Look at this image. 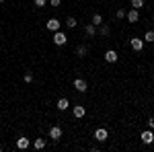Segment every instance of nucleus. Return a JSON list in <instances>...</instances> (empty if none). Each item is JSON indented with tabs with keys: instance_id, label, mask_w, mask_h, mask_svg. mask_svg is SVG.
Segmentation results:
<instances>
[{
	"instance_id": "18",
	"label": "nucleus",
	"mask_w": 154,
	"mask_h": 152,
	"mask_svg": "<svg viewBox=\"0 0 154 152\" xmlns=\"http://www.w3.org/2000/svg\"><path fill=\"white\" fill-rule=\"evenodd\" d=\"M76 25H78V21H76L74 17H68V19H66V27H68V29H74Z\"/></svg>"
},
{
	"instance_id": "13",
	"label": "nucleus",
	"mask_w": 154,
	"mask_h": 152,
	"mask_svg": "<svg viewBox=\"0 0 154 152\" xmlns=\"http://www.w3.org/2000/svg\"><path fill=\"white\" fill-rule=\"evenodd\" d=\"M45 144H48V142H45V138H35L33 148H35V150H43V148H45Z\"/></svg>"
},
{
	"instance_id": "24",
	"label": "nucleus",
	"mask_w": 154,
	"mask_h": 152,
	"mask_svg": "<svg viewBox=\"0 0 154 152\" xmlns=\"http://www.w3.org/2000/svg\"><path fill=\"white\" fill-rule=\"evenodd\" d=\"M148 128L154 129V117H150V119H148Z\"/></svg>"
},
{
	"instance_id": "16",
	"label": "nucleus",
	"mask_w": 154,
	"mask_h": 152,
	"mask_svg": "<svg viewBox=\"0 0 154 152\" xmlns=\"http://www.w3.org/2000/svg\"><path fill=\"white\" fill-rule=\"evenodd\" d=\"M144 41H148V43H152V41H154V31H152V29H148V31L144 33Z\"/></svg>"
},
{
	"instance_id": "21",
	"label": "nucleus",
	"mask_w": 154,
	"mask_h": 152,
	"mask_svg": "<svg viewBox=\"0 0 154 152\" xmlns=\"http://www.w3.org/2000/svg\"><path fill=\"white\" fill-rule=\"evenodd\" d=\"M45 4H48V0H35V6H37V8H43Z\"/></svg>"
},
{
	"instance_id": "1",
	"label": "nucleus",
	"mask_w": 154,
	"mask_h": 152,
	"mask_svg": "<svg viewBox=\"0 0 154 152\" xmlns=\"http://www.w3.org/2000/svg\"><path fill=\"white\" fill-rule=\"evenodd\" d=\"M62 136H64V132H62L60 126H54V128L49 129V138H51L54 142H60V140H62Z\"/></svg>"
},
{
	"instance_id": "12",
	"label": "nucleus",
	"mask_w": 154,
	"mask_h": 152,
	"mask_svg": "<svg viewBox=\"0 0 154 152\" xmlns=\"http://www.w3.org/2000/svg\"><path fill=\"white\" fill-rule=\"evenodd\" d=\"M56 107H58L60 111H66V109H68V107H70V101H68V99H66V97H62V99H60L58 103H56Z\"/></svg>"
},
{
	"instance_id": "2",
	"label": "nucleus",
	"mask_w": 154,
	"mask_h": 152,
	"mask_svg": "<svg viewBox=\"0 0 154 152\" xmlns=\"http://www.w3.org/2000/svg\"><path fill=\"white\" fill-rule=\"evenodd\" d=\"M131 49L134 51H142L144 49V39H140V37H131Z\"/></svg>"
},
{
	"instance_id": "20",
	"label": "nucleus",
	"mask_w": 154,
	"mask_h": 152,
	"mask_svg": "<svg viewBox=\"0 0 154 152\" xmlns=\"http://www.w3.org/2000/svg\"><path fill=\"white\" fill-rule=\"evenodd\" d=\"M144 6V0H131V8H136V11H140Z\"/></svg>"
},
{
	"instance_id": "25",
	"label": "nucleus",
	"mask_w": 154,
	"mask_h": 152,
	"mask_svg": "<svg viewBox=\"0 0 154 152\" xmlns=\"http://www.w3.org/2000/svg\"><path fill=\"white\" fill-rule=\"evenodd\" d=\"M60 2H62V0H49V4H51V6H60Z\"/></svg>"
},
{
	"instance_id": "26",
	"label": "nucleus",
	"mask_w": 154,
	"mask_h": 152,
	"mask_svg": "<svg viewBox=\"0 0 154 152\" xmlns=\"http://www.w3.org/2000/svg\"><path fill=\"white\" fill-rule=\"evenodd\" d=\"M0 2H4V0H0Z\"/></svg>"
},
{
	"instance_id": "22",
	"label": "nucleus",
	"mask_w": 154,
	"mask_h": 152,
	"mask_svg": "<svg viewBox=\"0 0 154 152\" xmlns=\"http://www.w3.org/2000/svg\"><path fill=\"white\" fill-rule=\"evenodd\" d=\"M115 17H117V19H123V17H125V11H123V8H119V11L115 12Z\"/></svg>"
},
{
	"instance_id": "5",
	"label": "nucleus",
	"mask_w": 154,
	"mask_h": 152,
	"mask_svg": "<svg viewBox=\"0 0 154 152\" xmlns=\"http://www.w3.org/2000/svg\"><path fill=\"white\" fill-rule=\"evenodd\" d=\"M74 88H76L78 93H86L88 84H86V80H82V78H76V80H74Z\"/></svg>"
},
{
	"instance_id": "9",
	"label": "nucleus",
	"mask_w": 154,
	"mask_h": 152,
	"mask_svg": "<svg viewBox=\"0 0 154 152\" xmlns=\"http://www.w3.org/2000/svg\"><path fill=\"white\" fill-rule=\"evenodd\" d=\"M72 113H74V117H76V119H80V117H84V115H86V109H84L82 105H74Z\"/></svg>"
},
{
	"instance_id": "6",
	"label": "nucleus",
	"mask_w": 154,
	"mask_h": 152,
	"mask_svg": "<svg viewBox=\"0 0 154 152\" xmlns=\"http://www.w3.org/2000/svg\"><path fill=\"white\" fill-rule=\"evenodd\" d=\"M29 146H31V140H29V138H25V136H21V138L17 140V148H19V150H27Z\"/></svg>"
},
{
	"instance_id": "17",
	"label": "nucleus",
	"mask_w": 154,
	"mask_h": 152,
	"mask_svg": "<svg viewBox=\"0 0 154 152\" xmlns=\"http://www.w3.org/2000/svg\"><path fill=\"white\" fill-rule=\"evenodd\" d=\"M91 23L95 25V27H99V25H103V17H101V14L97 12V14H93V21H91Z\"/></svg>"
},
{
	"instance_id": "7",
	"label": "nucleus",
	"mask_w": 154,
	"mask_h": 152,
	"mask_svg": "<svg viewBox=\"0 0 154 152\" xmlns=\"http://www.w3.org/2000/svg\"><path fill=\"white\" fill-rule=\"evenodd\" d=\"M60 21L58 19H49L48 23H45V27H48V31H54V33H56V31H60Z\"/></svg>"
},
{
	"instance_id": "14",
	"label": "nucleus",
	"mask_w": 154,
	"mask_h": 152,
	"mask_svg": "<svg viewBox=\"0 0 154 152\" xmlns=\"http://www.w3.org/2000/svg\"><path fill=\"white\" fill-rule=\"evenodd\" d=\"M84 31H86V35H88V37H95V35H97V27H95L93 23L86 25V27H84Z\"/></svg>"
},
{
	"instance_id": "23",
	"label": "nucleus",
	"mask_w": 154,
	"mask_h": 152,
	"mask_svg": "<svg viewBox=\"0 0 154 152\" xmlns=\"http://www.w3.org/2000/svg\"><path fill=\"white\" fill-rule=\"evenodd\" d=\"M25 82H33V74H31V72L25 74Z\"/></svg>"
},
{
	"instance_id": "3",
	"label": "nucleus",
	"mask_w": 154,
	"mask_h": 152,
	"mask_svg": "<svg viewBox=\"0 0 154 152\" xmlns=\"http://www.w3.org/2000/svg\"><path fill=\"white\" fill-rule=\"evenodd\" d=\"M66 41H68L66 33H62V31H56V35H54V43H56V45H66Z\"/></svg>"
},
{
	"instance_id": "10",
	"label": "nucleus",
	"mask_w": 154,
	"mask_h": 152,
	"mask_svg": "<svg viewBox=\"0 0 154 152\" xmlns=\"http://www.w3.org/2000/svg\"><path fill=\"white\" fill-rule=\"evenodd\" d=\"M125 17H128V21H130V23H138V21H140V14H138L136 8H131L130 12H125Z\"/></svg>"
},
{
	"instance_id": "11",
	"label": "nucleus",
	"mask_w": 154,
	"mask_h": 152,
	"mask_svg": "<svg viewBox=\"0 0 154 152\" xmlns=\"http://www.w3.org/2000/svg\"><path fill=\"white\" fill-rule=\"evenodd\" d=\"M107 136H109V134H107V129H105V128H99V129L95 132V138H97L99 142H105V140H107Z\"/></svg>"
},
{
	"instance_id": "8",
	"label": "nucleus",
	"mask_w": 154,
	"mask_h": 152,
	"mask_svg": "<svg viewBox=\"0 0 154 152\" xmlns=\"http://www.w3.org/2000/svg\"><path fill=\"white\" fill-rule=\"evenodd\" d=\"M140 138H142L144 144H152V142H154V134H152V129H146V132H142V136H140Z\"/></svg>"
},
{
	"instance_id": "19",
	"label": "nucleus",
	"mask_w": 154,
	"mask_h": 152,
	"mask_svg": "<svg viewBox=\"0 0 154 152\" xmlns=\"http://www.w3.org/2000/svg\"><path fill=\"white\" fill-rule=\"evenodd\" d=\"M99 29H101V35H103V37H109V33H111L109 25H99Z\"/></svg>"
},
{
	"instance_id": "15",
	"label": "nucleus",
	"mask_w": 154,
	"mask_h": 152,
	"mask_svg": "<svg viewBox=\"0 0 154 152\" xmlns=\"http://www.w3.org/2000/svg\"><path fill=\"white\" fill-rule=\"evenodd\" d=\"M86 54H88V47H86V45H78V47H76V56H80V58H84Z\"/></svg>"
},
{
	"instance_id": "4",
	"label": "nucleus",
	"mask_w": 154,
	"mask_h": 152,
	"mask_svg": "<svg viewBox=\"0 0 154 152\" xmlns=\"http://www.w3.org/2000/svg\"><path fill=\"white\" fill-rule=\"evenodd\" d=\"M117 60H119V56H117V51H115V49H107V51H105V62L115 64Z\"/></svg>"
}]
</instances>
